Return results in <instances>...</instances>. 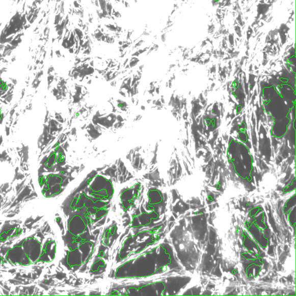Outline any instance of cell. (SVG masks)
<instances>
[{
    "mask_svg": "<svg viewBox=\"0 0 296 296\" xmlns=\"http://www.w3.org/2000/svg\"><path fill=\"white\" fill-rule=\"evenodd\" d=\"M7 260L12 264L17 265L28 266L32 262L25 254L23 248L17 246L8 251L6 255Z\"/></svg>",
    "mask_w": 296,
    "mask_h": 296,
    "instance_id": "cell-2",
    "label": "cell"
},
{
    "mask_svg": "<svg viewBox=\"0 0 296 296\" xmlns=\"http://www.w3.org/2000/svg\"><path fill=\"white\" fill-rule=\"evenodd\" d=\"M21 247L32 262L38 261L40 257H41V244L34 237H31V238L25 240Z\"/></svg>",
    "mask_w": 296,
    "mask_h": 296,
    "instance_id": "cell-1",
    "label": "cell"
}]
</instances>
